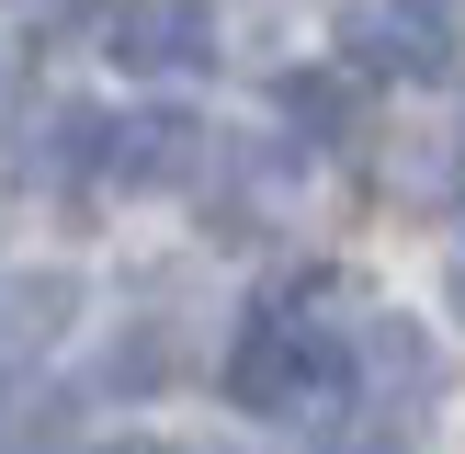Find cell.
Here are the masks:
<instances>
[{
  "mask_svg": "<svg viewBox=\"0 0 465 454\" xmlns=\"http://www.w3.org/2000/svg\"><path fill=\"white\" fill-rule=\"evenodd\" d=\"M341 375H352V363H341L330 340H307L284 307H262V318L239 330V352H227V398H239V409H262V420H284V409H318Z\"/></svg>",
  "mask_w": 465,
  "mask_h": 454,
  "instance_id": "1",
  "label": "cell"
},
{
  "mask_svg": "<svg viewBox=\"0 0 465 454\" xmlns=\"http://www.w3.org/2000/svg\"><path fill=\"white\" fill-rule=\"evenodd\" d=\"M103 171L125 182V193H171V182L204 171V125L182 103H148V114H125V125L103 136Z\"/></svg>",
  "mask_w": 465,
  "mask_h": 454,
  "instance_id": "2",
  "label": "cell"
},
{
  "mask_svg": "<svg viewBox=\"0 0 465 454\" xmlns=\"http://www.w3.org/2000/svg\"><path fill=\"white\" fill-rule=\"evenodd\" d=\"M114 57L125 68H204L216 57V12L204 0H125L114 12Z\"/></svg>",
  "mask_w": 465,
  "mask_h": 454,
  "instance_id": "3",
  "label": "cell"
},
{
  "mask_svg": "<svg viewBox=\"0 0 465 454\" xmlns=\"http://www.w3.org/2000/svg\"><path fill=\"white\" fill-rule=\"evenodd\" d=\"M363 375H375L386 398H443V352H431L409 318H375V330H363Z\"/></svg>",
  "mask_w": 465,
  "mask_h": 454,
  "instance_id": "4",
  "label": "cell"
},
{
  "mask_svg": "<svg viewBox=\"0 0 465 454\" xmlns=\"http://www.w3.org/2000/svg\"><path fill=\"white\" fill-rule=\"evenodd\" d=\"M363 68H420V80H431V68H443V35H431V23H363Z\"/></svg>",
  "mask_w": 465,
  "mask_h": 454,
  "instance_id": "5",
  "label": "cell"
},
{
  "mask_svg": "<svg viewBox=\"0 0 465 454\" xmlns=\"http://www.w3.org/2000/svg\"><path fill=\"white\" fill-rule=\"evenodd\" d=\"M284 114H295L307 136H341V125H352V91L318 80V68H295V80H284Z\"/></svg>",
  "mask_w": 465,
  "mask_h": 454,
  "instance_id": "6",
  "label": "cell"
},
{
  "mask_svg": "<svg viewBox=\"0 0 465 454\" xmlns=\"http://www.w3.org/2000/svg\"><path fill=\"white\" fill-rule=\"evenodd\" d=\"M330 454H409L398 431H330Z\"/></svg>",
  "mask_w": 465,
  "mask_h": 454,
  "instance_id": "7",
  "label": "cell"
},
{
  "mask_svg": "<svg viewBox=\"0 0 465 454\" xmlns=\"http://www.w3.org/2000/svg\"><path fill=\"white\" fill-rule=\"evenodd\" d=\"M443 295H454V318H465V239H454V262H443Z\"/></svg>",
  "mask_w": 465,
  "mask_h": 454,
  "instance_id": "8",
  "label": "cell"
},
{
  "mask_svg": "<svg viewBox=\"0 0 465 454\" xmlns=\"http://www.w3.org/2000/svg\"><path fill=\"white\" fill-rule=\"evenodd\" d=\"M398 12H409V23H443V12H454V0H398Z\"/></svg>",
  "mask_w": 465,
  "mask_h": 454,
  "instance_id": "9",
  "label": "cell"
},
{
  "mask_svg": "<svg viewBox=\"0 0 465 454\" xmlns=\"http://www.w3.org/2000/svg\"><path fill=\"white\" fill-rule=\"evenodd\" d=\"M114 454H171V443H114Z\"/></svg>",
  "mask_w": 465,
  "mask_h": 454,
  "instance_id": "10",
  "label": "cell"
}]
</instances>
